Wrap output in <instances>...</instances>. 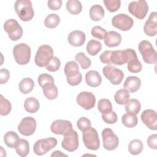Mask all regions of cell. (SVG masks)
<instances>
[{
	"label": "cell",
	"instance_id": "cell-1",
	"mask_svg": "<svg viewBox=\"0 0 157 157\" xmlns=\"http://www.w3.org/2000/svg\"><path fill=\"white\" fill-rule=\"evenodd\" d=\"M14 8L20 19L23 21H30L34 15L32 3L29 0L16 1Z\"/></svg>",
	"mask_w": 157,
	"mask_h": 157
},
{
	"label": "cell",
	"instance_id": "cell-2",
	"mask_svg": "<svg viewBox=\"0 0 157 157\" xmlns=\"http://www.w3.org/2000/svg\"><path fill=\"white\" fill-rule=\"evenodd\" d=\"M136 52L131 48H126L124 50L112 51L110 59L112 64L114 65H123L128 63L130 60L137 58Z\"/></svg>",
	"mask_w": 157,
	"mask_h": 157
},
{
	"label": "cell",
	"instance_id": "cell-3",
	"mask_svg": "<svg viewBox=\"0 0 157 157\" xmlns=\"http://www.w3.org/2000/svg\"><path fill=\"white\" fill-rule=\"evenodd\" d=\"M13 55L17 63L20 65L26 64L31 58V48L25 43L18 44L13 47Z\"/></svg>",
	"mask_w": 157,
	"mask_h": 157
},
{
	"label": "cell",
	"instance_id": "cell-4",
	"mask_svg": "<svg viewBox=\"0 0 157 157\" xmlns=\"http://www.w3.org/2000/svg\"><path fill=\"white\" fill-rule=\"evenodd\" d=\"M139 50L145 63L147 64H155L156 61L157 54L151 42L143 40L139 44Z\"/></svg>",
	"mask_w": 157,
	"mask_h": 157
},
{
	"label": "cell",
	"instance_id": "cell-5",
	"mask_svg": "<svg viewBox=\"0 0 157 157\" xmlns=\"http://www.w3.org/2000/svg\"><path fill=\"white\" fill-rule=\"evenodd\" d=\"M82 140L86 148L91 150H97L100 146V140L97 131L90 127L82 133Z\"/></svg>",
	"mask_w": 157,
	"mask_h": 157
},
{
	"label": "cell",
	"instance_id": "cell-6",
	"mask_svg": "<svg viewBox=\"0 0 157 157\" xmlns=\"http://www.w3.org/2000/svg\"><path fill=\"white\" fill-rule=\"evenodd\" d=\"M53 50L51 46L48 45H42L40 46L35 56V64L40 67H45L49 60L53 56Z\"/></svg>",
	"mask_w": 157,
	"mask_h": 157
},
{
	"label": "cell",
	"instance_id": "cell-7",
	"mask_svg": "<svg viewBox=\"0 0 157 157\" xmlns=\"http://www.w3.org/2000/svg\"><path fill=\"white\" fill-rule=\"evenodd\" d=\"M57 145V140L54 137L39 139L34 145L33 150L35 154L42 156L46 154Z\"/></svg>",
	"mask_w": 157,
	"mask_h": 157
},
{
	"label": "cell",
	"instance_id": "cell-8",
	"mask_svg": "<svg viewBox=\"0 0 157 157\" xmlns=\"http://www.w3.org/2000/svg\"><path fill=\"white\" fill-rule=\"evenodd\" d=\"M64 138L61 142L62 147L68 151H74L78 147V136L77 132L71 129L64 134Z\"/></svg>",
	"mask_w": 157,
	"mask_h": 157
},
{
	"label": "cell",
	"instance_id": "cell-9",
	"mask_svg": "<svg viewBox=\"0 0 157 157\" xmlns=\"http://www.w3.org/2000/svg\"><path fill=\"white\" fill-rule=\"evenodd\" d=\"M4 29L8 33L9 38L13 41L20 39L23 35V29L17 20L8 19L4 24Z\"/></svg>",
	"mask_w": 157,
	"mask_h": 157
},
{
	"label": "cell",
	"instance_id": "cell-10",
	"mask_svg": "<svg viewBox=\"0 0 157 157\" xmlns=\"http://www.w3.org/2000/svg\"><path fill=\"white\" fill-rule=\"evenodd\" d=\"M128 11L137 18L142 20L148 11V6L144 0L132 1L128 5Z\"/></svg>",
	"mask_w": 157,
	"mask_h": 157
},
{
	"label": "cell",
	"instance_id": "cell-11",
	"mask_svg": "<svg viewBox=\"0 0 157 157\" xmlns=\"http://www.w3.org/2000/svg\"><path fill=\"white\" fill-rule=\"evenodd\" d=\"M103 147L107 150H113L116 149L119 144V139L117 136L114 134L110 128H105L102 131Z\"/></svg>",
	"mask_w": 157,
	"mask_h": 157
},
{
	"label": "cell",
	"instance_id": "cell-12",
	"mask_svg": "<svg viewBox=\"0 0 157 157\" xmlns=\"http://www.w3.org/2000/svg\"><path fill=\"white\" fill-rule=\"evenodd\" d=\"M102 72L105 77H106L111 83L115 85L121 83L124 78L123 71L111 65H107L104 67Z\"/></svg>",
	"mask_w": 157,
	"mask_h": 157
},
{
	"label": "cell",
	"instance_id": "cell-13",
	"mask_svg": "<svg viewBox=\"0 0 157 157\" xmlns=\"http://www.w3.org/2000/svg\"><path fill=\"white\" fill-rule=\"evenodd\" d=\"M112 24L118 29L126 31L132 27L134 20L131 17L125 13H119L113 17Z\"/></svg>",
	"mask_w": 157,
	"mask_h": 157
},
{
	"label": "cell",
	"instance_id": "cell-14",
	"mask_svg": "<svg viewBox=\"0 0 157 157\" xmlns=\"http://www.w3.org/2000/svg\"><path fill=\"white\" fill-rule=\"evenodd\" d=\"M77 104L85 110H90L95 106L96 98L91 92L82 91L77 96Z\"/></svg>",
	"mask_w": 157,
	"mask_h": 157
},
{
	"label": "cell",
	"instance_id": "cell-15",
	"mask_svg": "<svg viewBox=\"0 0 157 157\" xmlns=\"http://www.w3.org/2000/svg\"><path fill=\"white\" fill-rule=\"evenodd\" d=\"M36 126V121L34 118L26 117L21 120L18 126V130L22 135L29 136L34 133Z\"/></svg>",
	"mask_w": 157,
	"mask_h": 157
},
{
	"label": "cell",
	"instance_id": "cell-16",
	"mask_svg": "<svg viewBox=\"0 0 157 157\" xmlns=\"http://www.w3.org/2000/svg\"><path fill=\"white\" fill-rule=\"evenodd\" d=\"M141 120L150 129H157V115L155 110L147 109L141 114Z\"/></svg>",
	"mask_w": 157,
	"mask_h": 157
},
{
	"label": "cell",
	"instance_id": "cell-17",
	"mask_svg": "<svg viewBox=\"0 0 157 157\" xmlns=\"http://www.w3.org/2000/svg\"><path fill=\"white\" fill-rule=\"evenodd\" d=\"M72 129L71 121L65 120H56L52 122L50 126L51 131L57 135H64L68 130Z\"/></svg>",
	"mask_w": 157,
	"mask_h": 157
},
{
	"label": "cell",
	"instance_id": "cell-18",
	"mask_svg": "<svg viewBox=\"0 0 157 157\" xmlns=\"http://www.w3.org/2000/svg\"><path fill=\"white\" fill-rule=\"evenodd\" d=\"M156 20L157 13L156 12H151L144 26V31L147 36L151 37L156 36L157 33Z\"/></svg>",
	"mask_w": 157,
	"mask_h": 157
},
{
	"label": "cell",
	"instance_id": "cell-19",
	"mask_svg": "<svg viewBox=\"0 0 157 157\" xmlns=\"http://www.w3.org/2000/svg\"><path fill=\"white\" fill-rule=\"evenodd\" d=\"M86 40V36L83 32L75 30L71 32L67 36V41L72 46L80 47L83 45Z\"/></svg>",
	"mask_w": 157,
	"mask_h": 157
},
{
	"label": "cell",
	"instance_id": "cell-20",
	"mask_svg": "<svg viewBox=\"0 0 157 157\" xmlns=\"http://www.w3.org/2000/svg\"><path fill=\"white\" fill-rule=\"evenodd\" d=\"M104 42L106 46L109 47H115L120 44L121 36L120 33L114 31H110L107 32L104 39Z\"/></svg>",
	"mask_w": 157,
	"mask_h": 157
},
{
	"label": "cell",
	"instance_id": "cell-21",
	"mask_svg": "<svg viewBox=\"0 0 157 157\" xmlns=\"http://www.w3.org/2000/svg\"><path fill=\"white\" fill-rule=\"evenodd\" d=\"M141 85L140 78L136 76L128 77L123 84L124 88L131 93H134L139 90Z\"/></svg>",
	"mask_w": 157,
	"mask_h": 157
},
{
	"label": "cell",
	"instance_id": "cell-22",
	"mask_svg": "<svg viewBox=\"0 0 157 157\" xmlns=\"http://www.w3.org/2000/svg\"><path fill=\"white\" fill-rule=\"evenodd\" d=\"M86 84L91 87H97L102 82V78L99 73L96 71H90L85 75Z\"/></svg>",
	"mask_w": 157,
	"mask_h": 157
},
{
	"label": "cell",
	"instance_id": "cell-23",
	"mask_svg": "<svg viewBox=\"0 0 157 157\" xmlns=\"http://www.w3.org/2000/svg\"><path fill=\"white\" fill-rule=\"evenodd\" d=\"M44 96L50 100L56 99L58 95V91L55 83H48L42 87Z\"/></svg>",
	"mask_w": 157,
	"mask_h": 157
},
{
	"label": "cell",
	"instance_id": "cell-24",
	"mask_svg": "<svg viewBox=\"0 0 157 157\" xmlns=\"http://www.w3.org/2000/svg\"><path fill=\"white\" fill-rule=\"evenodd\" d=\"M104 13L105 12L103 7L99 4H95L91 6L89 11L91 19L95 21L101 20L104 17Z\"/></svg>",
	"mask_w": 157,
	"mask_h": 157
},
{
	"label": "cell",
	"instance_id": "cell-25",
	"mask_svg": "<svg viewBox=\"0 0 157 157\" xmlns=\"http://www.w3.org/2000/svg\"><path fill=\"white\" fill-rule=\"evenodd\" d=\"M64 72L66 75V77L71 78L76 76L80 72L78 64L74 61H71L66 63L64 66Z\"/></svg>",
	"mask_w": 157,
	"mask_h": 157
},
{
	"label": "cell",
	"instance_id": "cell-26",
	"mask_svg": "<svg viewBox=\"0 0 157 157\" xmlns=\"http://www.w3.org/2000/svg\"><path fill=\"white\" fill-rule=\"evenodd\" d=\"M15 150L17 153L21 156L25 157L26 156L29 152V144L28 140L23 139H20L18 143L17 144L15 147Z\"/></svg>",
	"mask_w": 157,
	"mask_h": 157
},
{
	"label": "cell",
	"instance_id": "cell-27",
	"mask_svg": "<svg viewBox=\"0 0 157 157\" xmlns=\"http://www.w3.org/2000/svg\"><path fill=\"white\" fill-rule=\"evenodd\" d=\"M40 104L37 99L33 97L27 98L24 102V107L27 112L36 113L39 109Z\"/></svg>",
	"mask_w": 157,
	"mask_h": 157
},
{
	"label": "cell",
	"instance_id": "cell-28",
	"mask_svg": "<svg viewBox=\"0 0 157 157\" xmlns=\"http://www.w3.org/2000/svg\"><path fill=\"white\" fill-rule=\"evenodd\" d=\"M20 137L14 131H8L4 136V141L5 144L10 148H15Z\"/></svg>",
	"mask_w": 157,
	"mask_h": 157
},
{
	"label": "cell",
	"instance_id": "cell-29",
	"mask_svg": "<svg viewBox=\"0 0 157 157\" xmlns=\"http://www.w3.org/2000/svg\"><path fill=\"white\" fill-rule=\"evenodd\" d=\"M141 108L140 102L136 99H131L125 104V110L127 113L136 115Z\"/></svg>",
	"mask_w": 157,
	"mask_h": 157
},
{
	"label": "cell",
	"instance_id": "cell-30",
	"mask_svg": "<svg viewBox=\"0 0 157 157\" xmlns=\"http://www.w3.org/2000/svg\"><path fill=\"white\" fill-rule=\"evenodd\" d=\"M34 87V81L31 78H23L18 85L20 92L23 94H28L30 93Z\"/></svg>",
	"mask_w": 157,
	"mask_h": 157
},
{
	"label": "cell",
	"instance_id": "cell-31",
	"mask_svg": "<svg viewBox=\"0 0 157 157\" xmlns=\"http://www.w3.org/2000/svg\"><path fill=\"white\" fill-rule=\"evenodd\" d=\"M129 91L125 89H120L118 90L114 96V99L115 102L120 104H126L129 100Z\"/></svg>",
	"mask_w": 157,
	"mask_h": 157
},
{
	"label": "cell",
	"instance_id": "cell-32",
	"mask_svg": "<svg viewBox=\"0 0 157 157\" xmlns=\"http://www.w3.org/2000/svg\"><path fill=\"white\" fill-rule=\"evenodd\" d=\"M144 148L143 143L139 139L132 140L128 145L129 152L133 155H137L140 154Z\"/></svg>",
	"mask_w": 157,
	"mask_h": 157
},
{
	"label": "cell",
	"instance_id": "cell-33",
	"mask_svg": "<svg viewBox=\"0 0 157 157\" xmlns=\"http://www.w3.org/2000/svg\"><path fill=\"white\" fill-rule=\"evenodd\" d=\"M102 44L101 43L96 40H90L86 45V52L88 54L91 56L96 55L101 50Z\"/></svg>",
	"mask_w": 157,
	"mask_h": 157
},
{
	"label": "cell",
	"instance_id": "cell-34",
	"mask_svg": "<svg viewBox=\"0 0 157 157\" xmlns=\"http://www.w3.org/2000/svg\"><path fill=\"white\" fill-rule=\"evenodd\" d=\"M66 9L67 11L73 15H77L81 12L82 6L78 0H69L66 3Z\"/></svg>",
	"mask_w": 157,
	"mask_h": 157
},
{
	"label": "cell",
	"instance_id": "cell-35",
	"mask_svg": "<svg viewBox=\"0 0 157 157\" xmlns=\"http://www.w3.org/2000/svg\"><path fill=\"white\" fill-rule=\"evenodd\" d=\"M60 22L59 17L55 13H50L46 17L44 20L45 26L50 29L56 28Z\"/></svg>",
	"mask_w": 157,
	"mask_h": 157
},
{
	"label": "cell",
	"instance_id": "cell-36",
	"mask_svg": "<svg viewBox=\"0 0 157 157\" xmlns=\"http://www.w3.org/2000/svg\"><path fill=\"white\" fill-rule=\"evenodd\" d=\"M121 121L126 127L133 128L137 124L138 119L136 115L126 113L123 115Z\"/></svg>",
	"mask_w": 157,
	"mask_h": 157
},
{
	"label": "cell",
	"instance_id": "cell-37",
	"mask_svg": "<svg viewBox=\"0 0 157 157\" xmlns=\"http://www.w3.org/2000/svg\"><path fill=\"white\" fill-rule=\"evenodd\" d=\"M12 105L10 101L4 96L1 94L0 95V114L2 116L7 115L11 111Z\"/></svg>",
	"mask_w": 157,
	"mask_h": 157
},
{
	"label": "cell",
	"instance_id": "cell-38",
	"mask_svg": "<svg viewBox=\"0 0 157 157\" xmlns=\"http://www.w3.org/2000/svg\"><path fill=\"white\" fill-rule=\"evenodd\" d=\"M75 59L79 63V64H80L83 69H86L91 66V59L88 58L85 55V54L83 52L78 53L75 55Z\"/></svg>",
	"mask_w": 157,
	"mask_h": 157
},
{
	"label": "cell",
	"instance_id": "cell-39",
	"mask_svg": "<svg viewBox=\"0 0 157 157\" xmlns=\"http://www.w3.org/2000/svg\"><path fill=\"white\" fill-rule=\"evenodd\" d=\"M128 69L129 72L132 73H138L142 71V66L141 63L139 61L138 58H134L128 63Z\"/></svg>",
	"mask_w": 157,
	"mask_h": 157
},
{
	"label": "cell",
	"instance_id": "cell-40",
	"mask_svg": "<svg viewBox=\"0 0 157 157\" xmlns=\"http://www.w3.org/2000/svg\"><path fill=\"white\" fill-rule=\"evenodd\" d=\"M61 66V61L56 56H53L47 63L45 67L47 71L50 72L57 71Z\"/></svg>",
	"mask_w": 157,
	"mask_h": 157
},
{
	"label": "cell",
	"instance_id": "cell-41",
	"mask_svg": "<svg viewBox=\"0 0 157 157\" xmlns=\"http://www.w3.org/2000/svg\"><path fill=\"white\" fill-rule=\"evenodd\" d=\"M98 109L101 113H105L111 111L112 105L110 101L107 99H101L98 104Z\"/></svg>",
	"mask_w": 157,
	"mask_h": 157
},
{
	"label": "cell",
	"instance_id": "cell-42",
	"mask_svg": "<svg viewBox=\"0 0 157 157\" xmlns=\"http://www.w3.org/2000/svg\"><path fill=\"white\" fill-rule=\"evenodd\" d=\"M104 4L107 10L110 12H114L118 10L121 6L120 0H104Z\"/></svg>",
	"mask_w": 157,
	"mask_h": 157
},
{
	"label": "cell",
	"instance_id": "cell-43",
	"mask_svg": "<svg viewBox=\"0 0 157 157\" xmlns=\"http://www.w3.org/2000/svg\"><path fill=\"white\" fill-rule=\"evenodd\" d=\"M101 117L103 121L107 124H113L117 121V115L114 111H109L107 112L102 113Z\"/></svg>",
	"mask_w": 157,
	"mask_h": 157
},
{
	"label": "cell",
	"instance_id": "cell-44",
	"mask_svg": "<svg viewBox=\"0 0 157 157\" xmlns=\"http://www.w3.org/2000/svg\"><path fill=\"white\" fill-rule=\"evenodd\" d=\"M92 36L100 40H103L107 33V31L100 26H94L91 31Z\"/></svg>",
	"mask_w": 157,
	"mask_h": 157
},
{
	"label": "cell",
	"instance_id": "cell-45",
	"mask_svg": "<svg viewBox=\"0 0 157 157\" xmlns=\"http://www.w3.org/2000/svg\"><path fill=\"white\" fill-rule=\"evenodd\" d=\"M38 83L40 87H43L45 85L48 83H55L53 77L48 74L44 73L39 75L37 78Z\"/></svg>",
	"mask_w": 157,
	"mask_h": 157
},
{
	"label": "cell",
	"instance_id": "cell-46",
	"mask_svg": "<svg viewBox=\"0 0 157 157\" xmlns=\"http://www.w3.org/2000/svg\"><path fill=\"white\" fill-rule=\"evenodd\" d=\"M90 120L86 117H81L77 121V128L82 132L86 131L91 127Z\"/></svg>",
	"mask_w": 157,
	"mask_h": 157
},
{
	"label": "cell",
	"instance_id": "cell-47",
	"mask_svg": "<svg viewBox=\"0 0 157 157\" xmlns=\"http://www.w3.org/2000/svg\"><path fill=\"white\" fill-rule=\"evenodd\" d=\"M66 79H67V83L70 85L76 86V85H79L80 83V82H82V74L80 72H79L78 74H77L76 76L73 77H71V78L66 77Z\"/></svg>",
	"mask_w": 157,
	"mask_h": 157
},
{
	"label": "cell",
	"instance_id": "cell-48",
	"mask_svg": "<svg viewBox=\"0 0 157 157\" xmlns=\"http://www.w3.org/2000/svg\"><path fill=\"white\" fill-rule=\"evenodd\" d=\"M112 52V50H105L100 55L99 59L102 63L107 64L110 66L112 64V63L110 62V57Z\"/></svg>",
	"mask_w": 157,
	"mask_h": 157
},
{
	"label": "cell",
	"instance_id": "cell-49",
	"mask_svg": "<svg viewBox=\"0 0 157 157\" xmlns=\"http://www.w3.org/2000/svg\"><path fill=\"white\" fill-rule=\"evenodd\" d=\"M48 7L52 10H57L62 6L61 0H49L47 2Z\"/></svg>",
	"mask_w": 157,
	"mask_h": 157
},
{
	"label": "cell",
	"instance_id": "cell-50",
	"mask_svg": "<svg viewBox=\"0 0 157 157\" xmlns=\"http://www.w3.org/2000/svg\"><path fill=\"white\" fill-rule=\"evenodd\" d=\"M148 146L152 149H157V134L150 135L147 139Z\"/></svg>",
	"mask_w": 157,
	"mask_h": 157
},
{
	"label": "cell",
	"instance_id": "cell-51",
	"mask_svg": "<svg viewBox=\"0 0 157 157\" xmlns=\"http://www.w3.org/2000/svg\"><path fill=\"white\" fill-rule=\"evenodd\" d=\"M10 77V74L6 69H1L0 71V83L1 84L6 83Z\"/></svg>",
	"mask_w": 157,
	"mask_h": 157
},
{
	"label": "cell",
	"instance_id": "cell-52",
	"mask_svg": "<svg viewBox=\"0 0 157 157\" xmlns=\"http://www.w3.org/2000/svg\"><path fill=\"white\" fill-rule=\"evenodd\" d=\"M67 156L66 155L64 154V153H62L61 151H58V150H56V151H55L52 153V154L51 155V156L52 157H53V156Z\"/></svg>",
	"mask_w": 157,
	"mask_h": 157
}]
</instances>
